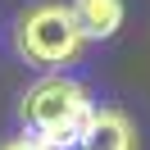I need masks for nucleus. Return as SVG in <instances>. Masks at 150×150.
<instances>
[{
    "instance_id": "f257e3e1",
    "label": "nucleus",
    "mask_w": 150,
    "mask_h": 150,
    "mask_svg": "<svg viewBox=\"0 0 150 150\" xmlns=\"http://www.w3.org/2000/svg\"><path fill=\"white\" fill-rule=\"evenodd\" d=\"M18 118L23 132L50 150H77L86 141V127L96 118V100L77 77L68 73H41L28 91L18 96Z\"/></svg>"
},
{
    "instance_id": "f03ea898",
    "label": "nucleus",
    "mask_w": 150,
    "mask_h": 150,
    "mask_svg": "<svg viewBox=\"0 0 150 150\" xmlns=\"http://www.w3.org/2000/svg\"><path fill=\"white\" fill-rule=\"evenodd\" d=\"M14 50L41 73H68L73 64H82L86 41L64 0H37L14 18Z\"/></svg>"
},
{
    "instance_id": "7ed1b4c3",
    "label": "nucleus",
    "mask_w": 150,
    "mask_h": 150,
    "mask_svg": "<svg viewBox=\"0 0 150 150\" xmlns=\"http://www.w3.org/2000/svg\"><path fill=\"white\" fill-rule=\"evenodd\" d=\"M68 14H73L82 41L91 46V41L118 37L123 18H127V5H123V0H68Z\"/></svg>"
},
{
    "instance_id": "20e7f679",
    "label": "nucleus",
    "mask_w": 150,
    "mask_h": 150,
    "mask_svg": "<svg viewBox=\"0 0 150 150\" xmlns=\"http://www.w3.org/2000/svg\"><path fill=\"white\" fill-rule=\"evenodd\" d=\"M82 150H141L137 123L123 109H114V105H96V118H91V127H86Z\"/></svg>"
},
{
    "instance_id": "39448f33",
    "label": "nucleus",
    "mask_w": 150,
    "mask_h": 150,
    "mask_svg": "<svg viewBox=\"0 0 150 150\" xmlns=\"http://www.w3.org/2000/svg\"><path fill=\"white\" fill-rule=\"evenodd\" d=\"M0 150H50V146H41L32 132H14V137H5V141H0Z\"/></svg>"
},
{
    "instance_id": "423d86ee",
    "label": "nucleus",
    "mask_w": 150,
    "mask_h": 150,
    "mask_svg": "<svg viewBox=\"0 0 150 150\" xmlns=\"http://www.w3.org/2000/svg\"><path fill=\"white\" fill-rule=\"evenodd\" d=\"M77 150H82V146H77Z\"/></svg>"
}]
</instances>
